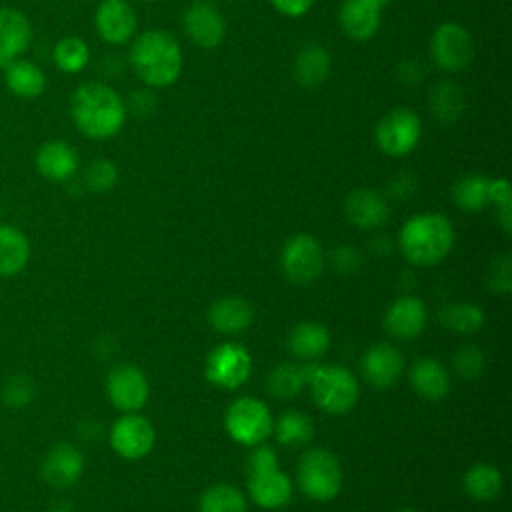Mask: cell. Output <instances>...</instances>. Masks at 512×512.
<instances>
[{
  "mask_svg": "<svg viewBox=\"0 0 512 512\" xmlns=\"http://www.w3.org/2000/svg\"><path fill=\"white\" fill-rule=\"evenodd\" d=\"M254 318V310L242 296L218 298L208 310V322L214 330L224 334L244 332Z\"/></svg>",
  "mask_w": 512,
  "mask_h": 512,
  "instance_id": "obj_24",
  "label": "cell"
},
{
  "mask_svg": "<svg viewBox=\"0 0 512 512\" xmlns=\"http://www.w3.org/2000/svg\"><path fill=\"white\" fill-rule=\"evenodd\" d=\"M276 440L288 448H300L312 442L314 438V422L308 414L300 410H286L278 416L272 426Z\"/></svg>",
  "mask_w": 512,
  "mask_h": 512,
  "instance_id": "obj_31",
  "label": "cell"
},
{
  "mask_svg": "<svg viewBox=\"0 0 512 512\" xmlns=\"http://www.w3.org/2000/svg\"><path fill=\"white\" fill-rule=\"evenodd\" d=\"M396 74H398V82L408 84V86H416L422 82L424 78V68L418 60H402L396 66Z\"/></svg>",
  "mask_w": 512,
  "mask_h": 512,
  "instance_id": "obj_46",
  "label": "cell"
},
{
  "mask_svg": "<svg viewBox=\"0 0 512 512\" xmlns=\"http://www.w3.org/2000/svg\"><path fill=\"white\" fill-rule=\"evenodd\" d=\"M78 152L66 140H48L34 154L36 172L50 182H70L78 172Z\"/></svg>",
  "mask_w": 512,
  "mask_h": 512,
  "instance_id": "obj_19",
  "label": "cell"
},
{
  "mask_svg": "<svg viewBox=\"0 0 512 512\" xmlns=\"http://www.w3.org/2000/svg\"><path fill=\"white\" fill-rule=\"evenodd\" d=\"M248 492L258 506L274 510L282 508L292 498V482L280 470V466H276L270 470L248 474Z\"/></svg>",
  "mask_w": 512,
  "mask_h": 512,
  "instance_id": "obj_22",
  "label": "cell"
},
{
  "mask_svg": "<svg viewBox=\"0 0 512 512\" xmlns=\"http://www.w3.org/2000/svg\"><path fill=\"white\" fill-rule=\"evenodd\" d=\"M488 184L490 178L484 174H466L456 180L452 188V198L456 206L464 212H480L484 210L488 202Z\"/></svg>",
  "mask_w": 512,
  "mask_h": 512,
  "instance_id": "obj_33",
  "label": "cell"
},
{
  "mask_svg": "<svg viewBox=\"0 0 512 512\" xmlns=\"http://www.w3.org/2000/svg\"><path fill=\"white\" fill-rule=\"evenodd\" d=\"M312 370H314V366L282 362L270 370V374L266 378V388L276 398H284V400L294 398V396H298L302 386L308 384Z\"/></svg>",
  "mask_w": 512,
  "mask_h": 512,
  "instance_id": "obj_30",
  "label": "cell"
},
{
  "mask_svg": "<svg viewBox=\"0 0 512 512\" xmlns=\"http://www.w3.org/2000/svg\"><path fill=\"white\" fill-rule=\"evenodd\" d=\"M326 264L324 252L320 242L310 234H294L286 240L282 254H280V266L284 276L300 286L312 284L318 280Z\"/></svg>",
  "mask_w": 512,
  "mask_h": 512,
  "instance_id": "obj_9",
  "label": "cell"
},
{
  "mask_svg": "<svg viewBox=\"0 0 512 512\" xmlns=\"http://www.w3.org/2000/svg\"><path fill=\"white\" fill-rule=\"evenodd\" d=\"M488 202L496 208L512 206V192L506 178H490L488 184Z\"/></svg>",
  "mask_w": 512,
  "mask_h": 512,
  "instance_id": "obj_45",
  "label": "cell"
},
{
  "mask_svg": "<svg viewBox=\"0 0 512 512\" xmlns=\"http://www.w3.org/2000/svg\"><path fill=\"white\" fill-rule=\"evenodd\" d=\"M404 368L402 352L388 342L372 344L360 358V370L368 384L374 388H388L396 384Z\"/></svg>",
  "mask_w": 512,
  "mask_h": 512,
  "instance_id": "obj_16",
  "label": "cell"
},
{
  "mask_svg": "<svg viewBox=\"0 0 512 512\" xmlns=\"http://www.w3.org/2000/svg\"><path fill=\"white\" fill-rule=\"evenodd\" d=\"M30 260V240L14 224H0V278L18 276Z\"/></svg>",
  "mask_w": 512,
  "mask_h": 512,
  "instance_id": "obj_25",
  "label": "cell"
},
{
  "mask_svg": "<svg viewBox=\"0 0 512 512\" xmlns=\"http://www.w3.org/2000/svg\"><path fill=\"white\" fill-rule=\"evenodd\" d=\"M466 106L464 88L454 80H438L428 92L430 114L444 126L454 124Z\"/></svg>",
  "mask_w": 512,
  "mask_h": 512,
  "instance_id": "obj_27",
  "label": "cell"
},
{
  "mask_svg": "<svg viewBox=\"0 0 512 512\" xmlns=\"http://www.w3.org/2000/svg\"><path fill=\"white\" fill-rule=\"evenodd\" d=\"M276 466H278L276 450H274L272 446H266L264 442L254 446V450L250 452L248 462H246L248 474H252V472H262V470H270V468H276Z\"/></svg>",
  "mask_w": 512,
  "mask_h": 512,
  "instance_id": "obj_42",
  "label": "cell"
},
{
  "mask_svg": "<svg viewBox=\"0 0 512 512\" xmlns=\"http://www.w3.org/2000/svg\"><path fill=\"white\" fill-rule=\"evenodd\" d=\"M84 466V454L74 444L58 442L44 454L40 462V476L48 486L64 490L80 480Z\"/></svg>",
  "mask_w": 512,
  "mask_h": 512,
  "instance_id": "obj_14",
  "label": "cell"
},
{
  "mask_svg": "<svg viewBox=\"0 0 512 512\" xmlns=\"http://www.w3.org/2000/svg\"><path fill=\"white\" fill-rule=\"evenodd\" d=\"M332 70V58L328 50L320 44H306L298 50L292 74L298 86L302 88H318L322 86Z\"/></svg>",
  "mask_w": 512,
  "mask_h": 512,
  "instance_id": "obj_23",
  "label": "cell"
},
{
  "mask_svg": "<svg viewBox=\"0 0 512 512\" xmlns=\"http://www.w3.org/2000/svg\"><path fill=\"white\" fill-rule=\"evenodd\" d=\"M128 64L148 88L172 86L184 68L182 48L166 30L140 32L128 50Z\"/></svg>",
  "mask_w": 512,
  "mask_h": 512,
  "instance_id": "obj_2",
  "label": "cell"
},
{
  "mask_svg": "<svg viewBox=\"0 0 512 512\" xmlns=\"http://www.w3.org/2000/svg\"><path fill=\"white\" fill-rule=\"evenodd\" d=\"M486 284L492 292L508 294L512 290V258L510 254L496 256L486 272Z\"/></svg>",
  "mask_w": 512,
  "mask_h": 512,
  "instance_id": "obj_40",
  "label": "cell"
},
{
  "mask_svg": "<svg viewBox=\"0 0 512 512\" xmlns=\"http://www.w3.org/2000/svg\"><path fill=\"white\" fill-rule=\"evenodd\" d=\"M504 478L502 472L492 464H474L466 470L462 478V486L468 496L480 502H488L496 498L502 490Z\"/></svg>",
  "mask_w": 512,
  "mask_h": 512,
  "instance_id": "obj_32",
  "label": "cell"
},
{
  "mask_svg": "<svg viewBox=\"0 0 512 512\" xmlns=\"http://www.w3.org/2000/svg\"><path fill=\"white\" fill-rule=\"evenodd\" d=\"M422 138V118L408 106L388 110L374 126L378 150L390 158L408 156Z\"/></svg>",
  "mask_w": 512,
  "mask_h": 512,
  "instance_id": "obj_5",
  "label": "cell"
},
{
  "mask_svg": "<svg viewBox=\"0 0 512 512\" xmlns=\"http://www.w3.org/2000/svg\"><path fill=\"white\" fill-rule=\"evenodd\" d=\"M330 346V332L320 322H300L288 334V348L294 356L302 358L304 362H312L326 354Z\"/></svg>",
  "mask_w": 512,
  "mask_h": 512,
  "instance_id": "obj_28",
  "label": "cell"
},
{
  "mask_svg": "<svg viewBox=\"0 0 512 512\" xmlns=\"http://www.w3.org/2000/svg\"><path fill=\"white\" fill-rule=\"evenodd\" d=\"M52 58L64 74H78L90 62V48L80 36H64L56 42Z\"/></svg>",
  "mask_w": 512,
  "mask_h": 512,
  "instance_id": "obj_35",
  "label": "cell"
},
{
  "mask_svg": "<svg viewBox=\"0 0 512 512\" xmlns=\"http://www.w3.org/2000/svg\"><path fill=\"white\" fill-rule=\"evenodd\" d=\"M430 58L436 68L456 74L474 60V38L458 22H442L430 36Z\"/></svg>",
  "mask_w": 512,
  "mask_h": 512,
  "instance_id": "obj_8",
  "label": "cell"
},
{
  "mask_svg": "<svg viewBox=\"0 0 512 512\" xmlns=\"http://www.w3.org/2000/svg\"><path fill=\"white\" fill-rule=\"evenodd\" d=\"M382 8L376 0H342L338 10L342 32L358 42L370 40L380 28Z\"/></svg>",
  "mask_w": 512,
  "mask_h": 512,
  "instance_id": "obj_20",
  "label": "cell"
},
{
  "mask_svg": "<svg viewBox=\"0 0 512 512\" xmlns=\"http://www.w3.org/2000/svg\"><path fill=\"white\" fill-rule=\"evenodd\" d=\"M396 512H416V510H412V508H400V510H396Z\"/></svg>",
  "mask_w": 512,
  "mask_h": 512,
  "instance_id": "obj_49",
  "label": "cell"
},
{
  "mask_svg": "<svg viewBox=\"0 0 512 512\" xmlns=\"http://www.w3.org/2000/svg\"><path fill=\"white\" fill-rule=\"evenodd\" d=\"M344 214L356 228L376 230L390 218V206L382 192L374 188H358L346 196Z\"/></svg>",
  "mask_w": 512,
  "mask_h": 512,
  "instance_id": "obj_18",
  "label": "cell"
},
{
  "mask_svg": "<svg viewBox=\"0 0 512 512\" xmlns=\"http://www.w3.org/2000/svg\"><path fill=\"white\" fill-rule=\"evenodd\" d=\"M0 212H2V196H0Z\"/></svg>",
  "mask_w": 512,
  "mask_h": 512,
  "instance_id": "obj_51",
  "label": "cell"
},
{
  "mask_svg": "<svg viewBox=\"0 0 512 512\" xmlns=\"http://www.w3.org/2000/svg\"><path fill=\"white\" fill-rule=\"evenodd\" d=\"M48 512H74V506L68 500H56L50 504Z\"/></svg>",
  "mask_w": 512,
  "mask_h": 512,
  "instance_id": "obj_48",
  "label": "cell"
},
{
  "mask_svg": "<svg viewBox=\"0 0 512 512\" xmlns=\"http://www.w3.org/2000/svg\"><path fill=\"white\" fill-rule=\"evenodd\" d=\"M182 26L186 36L206 50L220 46L226 36V20L210 0L192 2L182 14Z\"/></svg>",
  "mask_w": 512,
  "mask_h": 512,
  "instance_id": "obj_13",
  "label": "cell"
},
{
  "mask_svg": "<svg viewBox=\"0 0 512 512\" xmlns=\"http://www.w3.org/2000/svg\"><path fill=\"white\" fill-rule=\"evenodd\" d=\"M94 26L106 44L120 46L134 38L138 20L128 0H102L94 14Z\"/></svg>",
  "mask_w": 512,
  "mask_h": 512,
  "instance_id": "obj_15",
  "label": "cell"
},
{
  "mask_svg": "<svg viewBox=\"0 0 512 512\" xmlns=\"http://www.w3.org/2000/svg\"><path fill=\"white\" fill-rule=\"evenodd\" d=\"M270 4L274 6L276 12H280L282 16H288V18H300L304 16L314 0H270Z\"/></svg>",
  "mask_w": 512,
  "mask_h": 512,
  "instance_id": "obj_47",
  "label": "cell"
},
{
  "mask_svg": "<svg viewBox=\"0 0 512 512\" xmlns=\"http://www.w3.org/2000/svg\"><path fill=\"white\" fill-rule=\"evenodd\" d=\"M118 182V168L114 162L106 160V158H96L92 160L84 174H82V184L86 190L96 192V194H104L108 190H112Z\"/></svg>",
  "mask_w": 512,
  "mask_h": 512,
  "instance_id": "obj_37",
  "label": "cell"
},
{
  "mask_svg": "<svg viewBox=\"0 0 512 512\" xmlns=\"http://www.w3.org/2000/svg\"><path fill=\"white\" fill-rule=\"evenodd\" d=\"M70 118L92 140L116 136L128 118L124 98L104 82H84L70 96Z\"/></svg>",
  "mask_w": 512,
  "mask_h": 512,
  "instance_id": "obj_1",
  "label": "cell"
},
{
  "mask_svg": "<svg viewBox=\"0 0 512 512\" xmlns=\"http://www.w3.org/2000/svg\"><path fill=\"white\" fill-rule=\"evenodd\" d=\"M106 396L120 412H138L150 394L144 372L134 364H116L106 376Z\"/></svg>",
  "mask_w": 512,
  "mask_h": 512,
  "instance_id": "obj_11",
  "label": "cell"
},
{
  "mask_svg": "<svg viewBox=\"0 0 512 512\" xmlns=\"http://www.w3.org/2000/svg\"><path fill=\"white\" fill-rule=\"evenodd\" d=\"M404 258L416 266H432L448 256L454 246V226L440 212L414 214L398 234Z\"/></svg>",
  "mask_w": 512,
  "mask_h": 512,
  "instance_id": "obj_3",
  "label": "cell"
},
{
  "mask_svg": "<svg viewBox=\"0 0 512 512\" xmlns=\"http://www.w3.org/2000/svg\"><path fill=\"white\" fill-rule=\"evenodd\" d=\"M426 326V306L416 296H398L384 314V328L398 340L416 338Z\"/></svg>",
  "mask_w": 512,
  "mask_h": 512,
  "instance_id": "obj_21",
  "label": "cell"
},
{
  "mask_svg": "<svg viewBox=\"0 0 512 512\" xmlns=\"http://www.w3.org/2000/svg\"><path fill=\"white\" fill-rule=\"evenodd\" d=\"M332 266L342 274H350L360 266V254L356 252L354 246H338L332 252Z\"/></svg>",
  "mask_w": 512,
  "mask_h": 512,
  "instance_id": "obj_44",
  "label": "cell"
},
{
  "mask_svg": "<svg viewBox=\"0 0 512 512\" xmlns=\"http://www.w3.org/2000/svg\"><path fill=\"white\" fill-rule=\"evenodd\" d=\"M376 2H378L380 6H386V4H388V0H376Z\"/></svg>",
  "mask_w": 512,
  "mask_h": 512,
  "instance_id": "obj_50",
  "label": "cell"
},
{
  "mask_svg": "<svg viewBox=\"0 0 512 512\" xmlns=\"http://www.w3.org/2000/svg\"><path fill=\"white\" fill-rule=\"evenodd\" d=\"M32 24L28 16L12 6H0V68L4 70L30 48Z\"/></svg>",
  "mask_w": 512,
  "mask_h": 512,
  "instance_id": "obj_17",
  "label": "cell"
},
{
  "mask_svg": "<svg viewBox=\"0 0 512 512\" xmlns=\"http://www.w3.org/2000/svg\"><path fill=\"white\" fill-rule=\"evenodd\" d=\"M142 2H150V0H142Z\"/></svg>",
  "mask_w": 512,
  "mask_h": 512,
  "instance_id": "obj_52",
  "label": "cell"
},
{
  "mask_svg": "<svg viewBox=\"0 0 512 512\" xmlns=\"http://www.w3.org/2000/svg\"><path fill=\"white\" fill-rule=\"evenodd\" d=\"M252 372V358L238 342H224L212 348L204 362V376L210 384L234 390L240 388Z\"/></svg>",
  "mask_w": 512,
  "mask_h": 512,
  "instance_id": "obj_10",
  "label": "cell"
},
{
  "mask_svg": "<svg viewBox=\"0 0 512 512\" xmlns=\"http://www.w3.org/2000/svg\"><path fill=\"white\" fill-rule=\"evenodd\" d=\"M314 402L328 414H346L354 408L360 388L358 380L344 366H314L308 378Z\"/></svg>",
  "mask_w": 512,
  "mask_h": 512,
  "instance_id": "obj_4",
  "label": "cell"
},
{
  "mask_svg": "<svg viewBox=\"0 0 512 512\" xmlns=\"http://www.w3.org/2000/svg\"><path fill=\"white\" fill-rule=\"evenodd\" d=\"M128 114L136 116V118H148L156 106H158V98L154 94L152 88H136L130 92V96L124 100Z\"/></svg>",
  "mask_w": 512,
  "mask_h": 512,
  "instance_id": "obj_41",
  "label": "cell"
},
{
  "mask_svg": "<svg viewBox=\"0 0 512 512\" xmlns=\"http://www.w3.org/2000/svg\"><path fill=\"white\" fill-rule=\"evenodd\" d=\"M416 188H418V178L410 170H400L388 180V194L398 200L412 196L416 192Z\"/></svg>",
  "mask_w": 512,
  "mask_h": 512,
  "instance_id": "obj_43",
  "label": "cell"
},
{
  "mask_svg": "<svg viewBox=\"0 0 512 512\" xmlns=\"http://www.w3.org/2000/svg\"><path fill=\"white\" fill-rule=\"evenodd\" d=\"M154 438L152 422L136 412H124L110 428V446L126 460L144 458L152 450Z\"/></svg>",
  "mask_w": 512,
  "mask_h": 512,
  "instance_id": "obj_12",
  "label": "cell"
},
{
  "mask_svg": "<svg viewBox=\"0 0 512 512\" xmlns=\"http://www.w3.org/2000/svg\"><path fill=\"white\" fill-rule=\"evenodd\" d=\"M34 382L26 374H12L0 388V398L10 410H22L34 400Z\"/></svg>",
  "mask_w": 512,
  "mask_h": 512,
  "instance_id": "obj_38",
  "label": "cell"
},
{
  "mask_svg": "<svg viewBox=\"0 0 512 512\" xmlns=\"http://www.w3.org/2000/svg\"><path fill=\"white\" fill-rule=\"evenodd\" d=\"M454 372L462 378V380H474L484 372V352L472 344H464L456 350L454 358Z\"/></svg>",
  "mask_w": 512,
  "mask_h": 512,
  "instance_id": "obj_39",
  "label": "cell"
},
{
  "mask_svg": "<svg viewBox=\"0 0 512 512\" xmlns=\"http://www.w3.org/2000/svg\"><path fill=\"white\" fill-rule=\"evenodd\" d=\"M4 82L8 90L24 100L38 98L46 88V76L32 60L18 58L4 68Z\"/></svg>",
  "mask_w": 512,
  "mask_h": 512,
  "instance_id": "obj_29",
  "label": "cell"
},
{
  "mask_svg": "<svg viewBox=\"0 0 512 512\" xmlns=\"http://www.w3.org/2000/svg\"><path fill=\"white\" fill-rule=\"evenodd\" d=\"M410 384L424 400H440L448 394L450 376L446 366L436 358H420L410 368Z\"/></svg>",
  "mask_w": 512,
  "mask_h": 512,
  "instance_id": "obj_26",
  "label": "cell"
},
{
  "mask_svg": "<svg viewBox=\"0 0 512 512\" xmlns=\"http://www.w3.org/2000/svg\"><path fill=\"white\" fill-rule=\"evenodd\" d=\"M224 426L232 440L244 446H256L262 444L272 434V414L268 406L254 398V396H242L236 398L224 418Z\"/></svg>",
  "mask_w": 512,
  "mask_h": 512,
  "instance_id": "obj_7",
  "label": "cell"
},
{
  "mask_svg": "<svg viewBox=\"0 0 512 512\" xmlns=\"http://www.w3.org/2000/svg\"><path fill=\"white\" fill-rule=\"evenodd\" d=\"M440 324L456 334L478 332L484 324V310L472 302H452L438 312Z\"/></svg>",
  "mask_w": 512,
  "mask_h": 512,
  "instance_id": "obj_34",
  "label": "cell"
},
{
  "mask_svg": "<svg viewBox=\"0 0 512 512\" xmlns=\"http://www.w3.org/2000/svg\"><path fill=\"white\" fill-rule=\"evenodd\" d=\"M298 486L312 500H332L342 488V468L338 458L324 448H312L298 462Z\"/></svg>",
  "mask_w": 512,
  "mask_h": 512,
  "instance_id": "obj_6",
  "label": "cell"
},
{
  "mask_svg": "<svg viewBox=\"0 0 512 512\" xmlns=\"http://www.w3.org/2000/svg\"><path fill=\"white\" fill-rule=\"evenodd\" d=\"M200 512H246V498L236 486L218 482L202 492Z\"/></svg>",
  "mask_w": 512,
  "mask_h": 512,
  "instance_id": "obj_36",
  "label": "cell"
}]
</instances>
